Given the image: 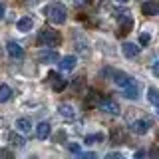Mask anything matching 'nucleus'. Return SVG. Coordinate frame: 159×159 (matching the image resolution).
<instances>
[{
	"label": "nucleus",
	"instance_id": "nucleus-1",
	"mask_svg": "<svg viewBox=\"0 0 159 159\" xmlns=\"http://www.w3.org/2000/svg\"><path fill=\"white\" fill-rule=\"evenodd\" d=\"M44 14H46V18L50 22L54 24H64L68 18V12H66V6L60 2H54V4H48L46 8H44Z\"/></svg>",
	"mask_w": 159,
	"mask_h": 159
},
{
	"label": "nucleus",
	"instance_id": "nucleus-2",
	"mask_svg": "<svg viewBox=\"0 0 159 159\" xmlns=\"http://www.w3.org/2000/svg\"><path fill=\"white\" fill-rule=\"evenodd\" d=\"M62 42V36L52 28H44L42 32L38 34V44L40 46H48V48H56L58 44Z\"/></svg>",
	"mask_w": 159,
	"mask_h": 159
},
{
	"label": "nucleus",
	"instance_id": "nucleus-3",
	"mask_svg": "<svg viewBox=\"0 0 159 159\" xmlns=\"http://www.w3.org/2000/svg\"><path fill=\"white\" fill-rule=\"evenodd\" d=\"M99 109L106 111V113H111V116H119V106L113 102V99H109V98L99 99Z\"/></svg>",
	"mask_w": 159,
	"mask_h": 159
},
{
	"label": "nucleus",
	"instance_id": "nucleus-4",
	"mask_svg": "<svg viewBox=\"0 0 159 159\" xmlns=\"http://www.w3.org/2000/svg\"><path fill=\"white\" fill-rule=\"evenodd\" d=\"M113 82H116L121 89H125L129 86H133V84H137L131 76H127V74H123V72H116V74H113Z\"/></svg>",
	"mask_w": 159,
	"mask_h": 159
},
{
	"label": "nucleus",
	"instance_id": "nucleus-5",
	"mask_svg": "<svg viewBox=\"0 0 159 159\" xmlns=\"http://www.w3.org/2000/svg\"><path fill=\"white\" fill-rule=\"evenodd\" d=\"M133 26V18L129 16V12H123V14H119V36H123V34H127L129 30H131Z\"/></svg>",
	"mask_w": 159,
	"mask_h": 159
},
{
	"label": "nucleus",
	"instance_id": "nucleus-6",
	"mask_svg": "<svg viewBox=\"0 0 159 159\" xmlns=\"http://www.w3.org/2000/svg\"><path fill=\"white\" fill-rule=\"evenodd\" d=\"M48 82L52 84V89H54V92H62V89L66 88V80L60 78L56 72H50L48 74Z\"/></svg>",
	"mask_w": 159,
	"mask_h": 159
},
{
	"label": "nucleus",
	"instance_id": "nucleus-7",
	"mask_svg": "<svg viewBox=\"0 0 159 159\" xmlns=\"http://www.w3.org/2000/svg\"><path fill=\"white\" fill-rule=\"evenodd\" d=\"M76 64H78V58L76 56H64L62 60H60L58 68L62 70V72H70V70L76 68Z\"/></svg>",
	"mask_w": 159,
	"mask_h": 159
},
{
	"label": "nucleus",
	"instance_id": "nucleus-8",
	"mask_svg": "<svg viewBox=\"0 0 159 159\" xmlns=\"http://www.w3.org/2000/svg\"><path fill=\"white\" fill-rule=\"evenodd\" d=\"M6 50H8V56L14 58V60H20V58L24 56V50H22V46H20L18 42H8L6 44Z\"/></svg>",
	"mask_w": 159,
	"mask_h": 159
},
{
	"label": "nucleus",
	"instance_id": "nucleus-9",
	"mask_svg": "<svg viewBox=\"0 0 159 159\" xmlns=\"http://www.w3.org/2000/svg\"><path fill=\"white\" fill-rule=\"evenodd\" d=\"M141 12L145 14V16H153V14H157L159 12V0H147V2H143Z\"/></svg>",
	"mask_w": 159,
	"mask_h": 159
},
{
	"label": "nucleus",
	"instance_id": "nucleus-10",
	"mask_svg": "<svg viewBox=\"0 0 159 159\" xmlns=\"http://www.w3.org/2000/svg\"><path fill=\"white\" fill-rule=\"evenodd\" d=\"M58 52H54V50H44V52H40V56L38 60L42 64H54V62H58Z\"/></svg>",
	"mask_w": 159,
	"mask_h": 159
},
{
	"label": "nucleus",
	"instance_id": "nucleus-11",
	"mask_svg": "<svg viewBox=\"0 0 159 159\" xmlns=\"http://www.w3.org/2000/svg\"><path fill=\"white\" fill-rule=\"evenodd\" d=\"M50 131H52L50 123H48V121H40L38 127H36V137H38V139H48Z\"/></svg>",
	"mask_w": 159,
	"mask_h": 159
},
{
	"label": "nucleus",
	"instance_id": "nucleus-12",
	"mask_svg": "<svg viewBox=\"0 0 159 159\" xmlns=\"http://www.w3.org/2000/svg\"><path fill=\"white\" fill-rule=\"evenodd\" d=\"M58 111H60V116L66 117V119H74V117H76V109L70 106V103H60Z\"/></svg>",
	"mask_w": 159,
	"mask_h": 159
},
{
	"label": "nucleus",
	"instance_id": "nucleus-13",
	"mask_svg": "<svg viewBox=\"0 0 159 159\" xmlns=\"http://www.w3.org/2000/svg\"><path fill=\"white\" fill-rule=\"evenodd\" d=\"M149 125H151V123H149L147 119H137V121L131 123V129H133L135 133H139V135H143V133H147Z\"/></svg>",
	"mask_w": 159,
	"mask_h": 159
},
{
	"label": "nucleus",
	"instance_id": "nucleus-14",
	"mask_svg": "<svg viewBox=\"0 0 159 159\" xmlns=\"http://www.w3.org/2000/svg\"><path fill=\"white\" fill-rule=\"evenodd\" d=\"M121 50H123V56L125 58H135L139 54V46L137 44H131V42H125L121 46Z\"/></svg>",
	"mask_w": 159,
	"mask_h": 159
},
{
	"label": "nucleus",
	"instance_id": "nucleus-15",
	"mask_svg": "<svg viewBox=\"0 0 159 159\" xmlns=\"http://www.w3.org/2000/svg\"><path fill=\"white\" fill-rule=\"evenodd\" d=\"M18 30L20 32H30V30H32V26H34V20L30 18V16H24V18H20L18 20Z\"/></svg>",
	"mask_w": 159,
	"mask_h": 159
},
{
	"label": "nucleus",
	"instance_id": "nucleus-16",
	"mask_svg": "<svg viewBox=\"0 0 159 159\" xmlns=\"http://www.w3.org/2000/svg\"><path fill=\"white\" fill-rule=\"evenodd\" d=\"M16 127H18L22 133H28L30 129H32V121H30L28 117H20L18 121H16Z\"/></svg>",
	"mask_w": 159,
	"mask_h": 159
},
{
	"label": "nucleus",
	"instance_id": "nucleus-17",
	"mask_svg": "<svg viewBox=\"0 0 159 159\" xmlns=\"http://www.w3.org/2000/svg\"><path fill=\"white\" fill-rule=\"evenodd\" d=\"M123 96H125L127 99H137V96H139V86H137V84H133V86L125 88V89H123Z\"/></svg>",
	"mask_w": 159,
	"mask_h": 159
},
{
	"label": "nucleus",
	"instance_id": "nucleus-18",
	"mask_svg": "<svg viewBox=\"0 0 159 159\" xmlns=\"http://www.w3.org/2000/svg\"><path fill=\"white\" fill-rule=\"evenodd\" d=\"M147 99L153 103L157 109H159V89H155V88H149L147 89Z\"/></svg>",
	"mask_w": 159,
	"mask_h": 159
},
{
	"label": "nucleus",
	"instance_id": "nucleus-19",
	"mask_svg": "<svg viewBox=\"0 0 159 159\" xmlns=\"http://www.w3.org/2000/svg\"><path fill=\"white\" fill-rule=\"evenodd\" d=\"M12 98V89H10V86H6V84H2L0 86V102H8V99Z\"/></svg>",
	"mask_w": 159,
	"mask_h": 159
},
{
	"label": "nucleus",
	"instance_id": "nucleus-20",
	"mask_svg": "<svg viewBox=\"0 0 159 159\" xmlns=\"http://www.w3.org/2000/svg\"><path fill=\"white\" fill-rule=\"evenodd\" d=\"M8 139H10V141H12L16 147H22V145H24V137H22V135H18V133H10Z\"/></svg>",
	"mask_w": 159,
	"mask_h": 159
},
{
	"label": "nucleus",
	"instance_id": "nucleus-21",
	"mask_svg": "<svg viewBox=\"0 0 159 159\" xmlns=\"http://www.w3.org/2000/svg\"><path fill=\"white\" fill-rule=\"evenodd\" d=\"M111 135H113V139H111L113 143H121L123 141V131H119V129H113Z\"/></svg>",
	"mask_w": 159,
	"mask_h": 159
},
{
	"label": "nucleus",
	"instance_id": "nucleus-22",
	"mask_svg": "<svg viewBox=\"0 0 159 159\" xmlns=\"http://www.w3.org/2000/svg\"><path fill=\"white\" fill-rule=\"evenodd\" d=\"M102 139H103V135H102V133H96V135H88V137H86V143H88V145H89V143H96V141H102Z\"/></svg>",
	"mask_w": 159,
	"mask_h": 159
},
{
	"label": "nucleus",
	"instance_id": "nucleus-23",
	"mask_svg": "<svg viewBox=\"0 0 159 159\" xmlns=\"http://www.w3.org/2000/svg\"><path fill=\"white\" fill-rule=\"evenodd\" d=\"M145 159H159V147H151Z\"/></svg>",
	"mask_w": 159,
	"mask_h": 159
},
{
	"label": "nucleus",
	"instance_id": "nucleus-24",
	"mask_svg": "<svg viewBox=\"0 0 159 159\" xmlns=\"http://www.w3.org/2000/svg\"><path fill=\"white\" fill-rule=\"evenodd\" d=\"M78 159H98V153H93V151H88V153H80Z\"/></svg>",
	"mask_w": 159,
	"mask_h": 159
},
{
	"label": "nucleus",
	"instance_id": "nucleus-25",
	"mask_svg": "<svg viewBox=\"0 0 159 159\" xmlns=\"http://www.w3.org/2000/svg\"><path fill=\"white\" fill-rule=\"evenodd\" d=\"M149 40H151V36H149L147 32H143L141 36H139V44H141V46H147V44H149Z\"/></svg>",
	"mask_w": 159,
	"mask_h": 159
},
{
	"label": "nucleus",
	"instance_id": "nucleus-26",
	"mask_svg": "<svg viewBox=\"0 0 159 159\" xmlns=\"http://www.w3.org/2000/svg\"><path fill=\"white\" fill-rule=\"evenodd\" d=\"M0 159H14V155L8 149H0Z\"/></svg>",
	"mask_w": 159,
	"mask_h": 159
},
{
	"label": "nucleus",
	"instance_id": "nucleus-27",
	"mask_svg": "<svg viewBox=\"0 0 159 159\" xmlns=\"http://www.w3.org/2000/svg\"><path fill=\"white\" fill-rule=\"evenodd\" d=\"M106 159H123V155H121V153H116V151H113V153H107Z\"/></svg>",
	"mask_w": 159,
	"mask_h": 159
},
{
	"label": "nucleus",
	"instance_id": "nucleus-28",
	"mask_svg": "<svg viewBox=\"0 0 159 159\" xmlns=\"http://www.w3.org/2000/svg\"><path fill=\"white\" fill-rule=\"evenodd\" d=\"M151 72H153V76H157V78H159V60H157V62H155V64H153V68H151Z\"/></svg>",
	"mask_w": 159,
	"mask_h": 159
},
{
	"label": "nucleus",
	"instance_id": "nucleus-29",
	"mask_svg": "<svg viewBox=\"0 0 159 159\" xmlns=\"http://www.w3.org/2000/svg\"><path fill=\"white\" fill-rule=\"evenodd\" d=\"M143 157H147V155H145V151H143V149H139V151L135 153V159H143Z\"/></svg>",
	"mask_w": 159,
	"mask_h": 159
},
{
	"label": "nucleus",
	"instance_id": "nucleus-30",
	"mask_svg": "<svg viewBox=\"0 0 159 159\" xmlns=\"http://www.w3.org/2000/svg\"><path fill=\"white\" fill-rule=\"evenodd\" d=\"M70 151L78 153V151H80V145H78V143H72V145H70Z\"/></svg>",
	"mask_w": 159,
	"mask_h": 159
},
{
	"label": "nucleus",
	"instance_id": "nucleus-31",
	"mask_svg": "<svg viewBox=\"0 0 159 159\" xmlns=\"http://www.w3.org/2000/svg\"><path fill=\"white\" fill-rule=\"evenodd\" d=\"M0 18H4V4L0 2Z\"/></svg>",
	"mask_w": 159,
	"mask_h": 159
},
{
	"label": "nucleus",
	"instance_id": "nucleus-32",
	"mask_svg": "<svg viewBox=\"0 0 159 159\" xmlns=\"http://www.w3.org/2000/svg\"><path fill=\"white\" fill-rule=\"evenodd\" d=\"M117 2H121V4H125V2H129V0H117Z\"/></svg>",
	"mask_w": 159,
	"mask_h": 159
},
{
	"label": "nucleus",
	"instance_id": "nucleus-33",
	"mask_svg": "<svg viewBox=\"0 0 159 159\" xmlns=\"http://www.w3.org/2000/svg\"><path fill=\"white\" fill-rule=\"evenodd\" d=\"M157 137H159V133H157Z\"/></svg>",
	"mask_w": 159,
	"mask_h": 159
}]
</instances>
